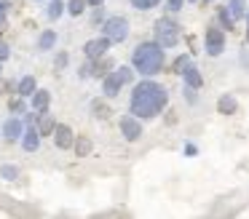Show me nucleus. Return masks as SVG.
Wrapping results in <instances>:
<instances>
[{
    "instance_id": "7",
    "label": "nucleus",
    "mask_w": 249,
    "mask_h": 219,
    "mask_svg": "<svg viewBox=\"0 0 249 219\" xmlns=\"http://www.w3.org/2000/svg\"><path fill=\"white\" fill-rule=\"evenodd\" d=\"M113 67H115L113 59L105 53V56H99V59H89V62L78 69V75H81V78H105Z\"/></svg>"
},
{
    "instance_id": "12",
    "label": "nucleus",
    "mask_w": 249,
    "mask_h": 219,
    "mask_svg": "<svg viewBox=\"0 0 249 219\" xmlns=\"http://www.w3.org/2000/svg\"><path fill=\"white\" fill-rule=\"evenodd\" d=\"M19 142H22V147L27 150V152H35V150L40 147V134H38V128L30 123L27 128L22 131V136H19Z\"/></svg>"
},
{
    "instance_id": "34",
    "label": "nucleus",
    "mask_w": 249,
    "mask_h": 219,
    "mask_svg": "<svg viewBox=\"0 0 249 219\" xmlns=\"http://www.w3.org/2000/svg\"><path fill=\"white\" fill-rule=\"evenodd\" d=\"M86 3H89V5H102L105 0H86Z\"/></svg>"
},
{
    "instance_id": "8",
    "label": "nucleus",
    "mask_w": 249,
    "mask_h": 219,
    "mask_svg": "<svg viewBox=\"0 0 249 219\" xmlns=\"http://www.w3.org/2000/svg\"><path fill=\"white\" fill-rule=\"evenodd\" d=\"M121 134H124L126 142H137L142 136V120L134 115H124L121 118Z\"/></svg>"
},
{
    "instance_id": "25",
    "label": "nucleus",
    "mask_w": 249,
    "mask_h": 219,
    "mask_svg": "<svg viewBox=\"0 0 249 219\" xmlns=\"http://www.w3.org/2000/svg\"><path fill=\"white\" fill-rule=\"evenodd\" d=\"M8 110H11L14 115H24V112H27V104H24V99L19 96V99H11V101H8Z\"/></svg>"
},
{
    "instance_id": "35",
    "label": "nucleus",
    "mask_w": 249,
    "mask_h": 219,
    "mask_svg": "<svg viewBox=\"0 0 249 219\" xmlns=\"http://www.w3.org/2000/svg\"><path fill=\"white\" fill-rule=\"evenodd\" d=\"M244 19H247V43H249V11H247V16H244Z\"/></svg>"
},
{
    "instance_id": "26",
    "label": "nucleus",
    "mask_w": 249,
    "mask_h": 219,
    "mask_svg": "<svg viewBox=\"0 0 249 219\" xmlns=\"http://www.w3.org/2000/svg\"><path fill=\"white\" fill-rule=\"evenodd\" d=\"M131 5H134L137 11H150V8H156L158 3H161V0H129Z\"/></svg>"
},
{
    "instance_id": "18",
    "label": "nucleus",
    "mask_w": 249,
    "mask_h": 219,
    "mask_svg": "<svg viewBox=\"0 0 249 219\" xmlns=\"http://www.w3.org/2000/svg\"><path fill=\"white\" fill-rule=\"evenodd\" d=\"M228 14L233 16V21H238V19H244L247 16V0H228Z\"/></svg>"
},
{
    "instance_id": "17",
    "label": "nucleus",
    "mask_w": 249,
    "mask_h": 219,
    "mask_svg": "<svg viewBox=\"0 0 249 219\" xmlns=\"http://www.w3.org/2000/svg\"><path fill=\"white\" fill-rule=\"evenodd\" d=\"M236 96H231V94H222L220 99H217V112L220 115H233L236 112Z\"/></svg>"
},
{
    "instance_id": "6",
    "label": "nucleus",
    "mask_w": 249,
    "mask_h": 219,
    "mask_svg": "<svg viewBox=\"0 0 249 219\" xmlns=\"http://www.w3.org/2000/svg\"><path fill=\"white\" fill-rule=\"evenodd\" d=\"M204 51L209 53V56H220L222 51H225V30L217 24L206 27L204 32Z\"/></svg>"
},
{
    "instance_id": "23",
    "label": "nucleus",
    "mask_w": 249,
    "mask_h": 219,
    "mask_svg": "<svg viewBox=\"0 0 249 219\" xmlns=\"http://www.w3.org/2000/svg\"><path fill=\"white\" fill-rule=\"evenodd\" d=\"M65 11L70 16H81L83 11H86V0H67L65 3Z\"/></svg>"
},
{
    "instance_id": "36",
    "label": "nucleus",
    "mask_w": 249,
    "mask_h": 219,
    "mask_svg": "<svg viewBox=\"0 0 249 219\" xmlns=\"http://www.w3.org/2000/svg\"><path fill=\"white\" fill-rule=\"evenodd\" d=\"M188 3H198V0H188Z\"/></svg>"
},
{
    "instance_id": "30",
    "label": "nucleus",
    "mask_w": 249,
    "mask_h": 219,
    "mask_svg": "<svg viewBox=\"0 0 249 219\" xmlns=\"http://www.w3.org/2000/svg\"><path fill=\"white\" fill-rule=\"evenodd\" d=\"M6 16H8V0H0V27L6 24Z\"/></svg>"
},
{
    "instance_id": "4",
    "label": "nucleus",
    "mask_w": 249,
    "mask_h": 219,
    "mask_svg": "<svg viewBox=\"0 0 249 219\" xmlns=\"http://www.w3.org/2000/svg\"><path fill=\"white\" fill-rule=\"evenodd\" d=\"M153 32H156V43L163 48H174L182 37V27L179 21H174L172 16H161V19L153 24Z\"/></svg>"
},
{
    "instance_id": "33",
    "label": "nucleus",
    "mask_w": 249,
    "mask_h": 219,
    "mask_svg": "<svg viewBox=\"0 0 249 219\" xmlns=\"http://www.w3.org/2000/svg\"><path fill=\"white\" fill-rule=\"evenodd\" d=\"M54 67H56V69H65V67H67V53H65V51H62V53H59V56H56V62H54Z\"/></svg>"
},
{
    "instance_id": "15",
    "label": "nucleus",
    "mask_w": 249,
    "mask_h": 219,
    "mask_svg": "<svg viewBox=\"0 0 249 219\" xmlns=\"http://www.w3.org/2000/svg\"><path fill=\"white\" fill-rule=\"evenodd\" d=\"M35 120H38V126H35V128H38L40 136H51V131H54V126H56L54 115H49V110H46V112H38Z\"/></svg>"
},
{
    "instance_id": "28",
    "label": "nucleus",
    "mask_w": 249,
    "mask_h": 219,
    "mask_svg": "<svg viewBox=\"0 0 249 219\" xmlns=\"http://www.w3.org/2000/svg\"><path fill=\"white\" fill-rule=\"evenodd\" d=\"M188 64H190V56H188V53H182V56H177V62H174V67H172V69L179 75L185 67H188Z\"/></svg>"
},
{
    "instance_id": "38",
    "label": "nucleus",
    "mask_w": 249,
    "mask_h": 219,
    "mask_svg": "<svg viewBox=\"0 0 249 219\" xmlns=\"http://www.w3.org/2000/svg\"><path fill=\"white\" fill-rule=\"evenodd\" d=\"M0 64H3V62H0Z\"/></svg>"
},
{
    "instance_id": "21",
    "label": "nucleus",
    "mask_w": 249,
    "mask_h": 219,
    "mask_svg": "<svg viewBox=\"0 0 249 219\" xmlns=\"http://www.w3.org/2000/svg\"><path fill=\"white\" fill-rule=\"evenodd\" d=\"M65 14V3L62 0H49V5H46V19H59V16Z\"/></svg>"
},
{
    "instance_id": "32",
    "label": "nucleus",
    "mask_w": 249,
    "mask_h": 219,
    "mask_svg": "<svg viewBox=\"0 0 249 219\" xmlns=\"http://www.w3.org/2000/svg\"><path fill=\"white\" fill-rule=\"evenodd\" d=\"M8 56H11V48H8V43L0 40V62H6Z\"/></svg>"
},
{
    "instance_id": "10",
    "label": "nucleus",
    "mask_w": 249,
    "mask_h": 219,
    "mask_svg": "<svg viewBox=\"0 0 249 219\" xmlns=\"http://www.w3.org/2000/svg\"><path fill=\"white\" fill-rule=\"evenodd\" d=\"M110 51V40L107 37H91V40L83 46V53H86V59H99V56H105V53Z\"/></svg>"
},
{
    "instance_id": "24",
    "label": "nucleus",
    "mask_w": 249,
    "mask_h": 219,
    "mask_svg": "<svg viewBox=\"0 0 249 219\" xmlns=\"http://www.w3.org/2000/svg\"><path fill=\"white\" fill-rule=\"evenodd\" d=\"M91 112H94V118H99V120H105V118L110 115V110H107V104L105 101H91Z\"/></svg>"
},
{
    "instance_id": "9",
    "label": "nucleus",
    "mask_w": 249,
    "mask_h": 219,
    "mask_svg": "<svg viewBox=\"0 0 249 219\" xmlns=\"http://www.w3.org/2000/svg\"><path fill=\"white\" fill-rule=\"evenodd\" d=\"M51 136H54V144L59 150H70L72 142H75V134H72L70 126H65V123H56L54 131H51Z\"/></svg>"
},
{
    "instance_id": "20",
    "label": "nucleus",
    "mask_w": 249,
    "mask_h": 219,
    "mask_svg": "<svg viewBox=\"0 0 249 219\" xmlns=\"http://www.w3.org/2000/svg\"><path fill=\"white\" fill-rule=\"evenodd\" d=\"M217 21H220V27H222V30H228V32L236 30V21H233L231 14H228L225 5H220V8H217Z\"/></svg>"
},
{
    "instance_id": "3",
    "label": "nucleus",
    "mask_w": 249,
    "mask_h": 219,
    "mask_svg": "<svg viewBox=\"0 0 249 219\" xmlns=\"http://www.w3.org/2000/svg\"><path fill=\"white\" fill-rule=\"evenodd\" d=\"M134 80V67H113L107 75L102 78V94L107 99H115L121 94L124 85H129Z\"/></svg>"
},
{
    "instance_id": "5",
    "label": "nucleus",
    "mask_w": 249,
    "mask_h": 219,
    "mask_svg": "<svg viewBox=\"0 0 249 219\" xmlns=\"http://www.w3.org/2000/svg\"><path fill=\"white\" fill-rule=\"evenodd\" d=\"M102 35L110 43H124L129 37V19L126 16H107L102 21Z\"/></svg>"
},
{
    "instance_id": "31",
    "label": "nucleus",
    "mask_w": 249,
    "mask_h": 219,
    "mask_svg": "<svg viewBox=\"0 0 249 219\" xmlns=\"http://www.w3.org/2000/svg\"><path fill=\"white\" fill-rule=\"evenodd\" d=\"M91 21L97 24V21H105V11H102V5H94V14H91Z\"/></svg>"
},
{
    "instance_id": "2",
    "label": "nucleus",
    "mask_w": 249,
    "mask_h": 219,
    "mask_svg": "<svg viewBox=\"0 0 249 219\" xmlns=\"http://www.w3.org/2000/svg\"><path fill=\"white\" fill-rule=\"evenodd\" d=\"M166 64V48L158 46L156 40H147V43H140V46L131 51V67L134 72L145 75V78H153L158 75Z\"/></svg>"
},
{
    "instance_id": "29",
    "label": "nucleus",
    "mask_w": 249,
    "mask_h": 219,
    "mask_svg": "<svg viewBox=\"0 0 249 219\" xmlns=\"http://www.w3.org/2000/svg\"><path fill=\"white\" fill-rule=\"evenodd\" d=\"M166 8L172 11V14H177V11L185 8V0H166Z\"/></svg>"
},
{
    "instance_id": "37",
    "label": "nucleus",
    "mask_w": 249,
    "mask_h": 219,
    "mask_svg": "<svg viewBox=\"0 0 249 219\" xmlns=\"http://www.w3.org/2000/svg\"><path fill=\"white\" fill-rule=\"evenodd\" d=\"M204 3H214V0H204Z\"/></svg>"
},
{
    "instance_id": "11",
    "label": "nucleus",
    "mask_w": 249,
    "mask_h": 219,
    "mask_svg": "<svg viewBox=\"0 0 249 219\" xmlns=\"http://www.w3.org/2000/svg\"><path fill=\"white\" fill-rule=\"evenodd\" d=\"M0 131H3V139H6V142H19V136H22V131H24V123L19 120V118H8Z\"/></svg>"
},
{
    "instance_id": "13",
    "label": "nucleus",
    "mask_w": 249,
    "mask_h": 219,
    "mask_svg": "<svg viewBox=\"0 0 249 219\" xmlns=\"http://www.w3.org/2000/svg\"><path fill=\"white\" fill-rule=\"evenodd\" d=\"M179 75L185 78V85H188V88L198 91L201 85H204V78H201V72H198V67H196V64H188V67H185Z\"/></svg>"
},
{
    "instance_id": "22",
    "label": "nucleus",
    "mask_w": 249,
    "mask_h": 219,
    "mask_svg": "<svg viewBox=\"0 0 249 219\" xmlns=\"http://www.w3.org/2000/svg\"><path fill=\"white\" fill-rule=\"evenodd\" d=\"M72 147H75L78 158H86V155L91 152V139H89V136H78L75 142H72Z\"/></svg>"
},
{
    "instance_id": "27",
    "label": "nucleus",
    "mask_w": 249,
    "mask_h": 219,
    "mask_svg": "<svg viewBox=\"0 0 249 219\" xmlns=\"http://www.w3.org/2000/svg\"><path fill=\"white\" fill-rule=\"evenodd\" d=\"M0 176L8 179V182H14V179H19V168L17 166H3V168H0Z\"/></svg>"
},
{
    "instance_id": "14",
    "label": "nucleus",
    "mask_w": 249,
    "mask_h": 219,
    "mask_svg": "<svg viewBox=\"0 0 249 219\" xmlns=\"http://www.w3.org/2000/svg\"><path fill=\"white\" fill-rule=\"evenodd\" d=\"M30 104H33L35 112H46L49 104H51V94L46 88H35V94L30 96Z\"/></svg>"
},
{
    "instance_id": "19",
    "label": "nucleus",
    "mask_w": 249,
    "mask_h": 219,
    "mask_svg": "<svg viewBox=\"0 0 249 219\" xmlns=\"http://www.w3.org/2000/svg\"><path fill=\"white\" fill-rule=\"evenodd\" d=\"M56 46V32L54 30H43L38 37V51H51Z\"/></svg>"
},
{
    "instance_id": "1",
    "label": "nucleus",
    "mask_w": 249,
    "mask_h": 219,
    "mask_svg": "<svg viewBox=\"0 0 249 219\" xmlns=\"http://www.w3.org/2000/svg\"><path fill=\"white\" fill-rule=\"evenodd\" d=\"M169 104V94L161 83L156 80H140L131 88V99H129V112L140 120H150V118L161 115L163 107Z\"/></svg>"
},
{
    "instance_id": "16",
    "label": "nucleus",
    "mask_w": 249,
    "mask_h": 219,
    "mask_svg": "<svg viewBox=\"0 0 249 219\" xmlns=\"http://www.w3.org/2000/svg\"><path fill=\"white\" fill-rule=\"evenodd\" d=\"M35 88H38L35 78H33V75H24V78L17 83V96H22V99H30V96L35 94Z\"/></svg>"
}]
</instances>
